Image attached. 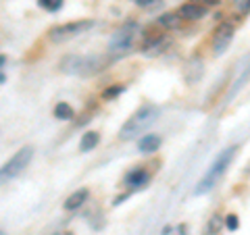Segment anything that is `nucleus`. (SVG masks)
<instances>
[{
  "label": "nucleus",
  "instance_id": "nucleus-14",
  "mask_svg": "<svg viewBox=\"0 0 250 235\" xmlns=\"http://www.w3.org/2000/svg\"><path fill=\"white\" fill-rule=\"evenodd\" d=\"M225 227V218L221 215H213L208 218V223L205 227V235H217Z\"/></svg>",
  "mask_w": 250,
  "mask_h": 235
},
{
  "label": "nucleus",
  "instance_id": "nucleus-11",
  "mask_svg": "<svg viewBox=\"0 0 250 235\" xmlns=\"http://www.w3.org/2000/svg\"><path fill=\"white\" fill-rule=\"evenodd\" d=\"M148 181V173L144 169H136V171H131V173H127V177H125V183H127L129 187H142L146 185Z\"/></svg>",
  "mask_w": 250,
  "mask_h": 235
},
{
  "label": "nucleus",
  "instance_id": "nucleus-6",
  "mask_svg": "<svg viewBox=\"0 0 250 235\" xmlns=\"http://www.w3.org/2000/svg\"><path fill=\"white\" fill-rule=\"evenodd\" d=\"M207 11L208 9H205V6H200L196 2H186L177 9V15L186 21H200L202 17H207Z\"/></svg>",
  "mask_w": 250,
  "mask_h": 235
},
{
  "label": "nucleus",
  "instance_id": "nucleus-18",
  "mask_svg": "<svg viewBox=\"0 0 250 235\" xmlns=\"http://www.w3.org/2000/svg\"><path fill=\"white\" fill-rule=\"evenodd\" d=\"M161 235H186V225H177V227H165Z\"/></svg>",
  "mask_w": 250,
  "mask_h": 235
},
{
  "label": "nucleus",
  "instance_id": "nucleus-2",
  "mask_svg": "<svg viewBox=\"0 0 250 235\" xmlns=\"http://www.w3.org/2000/svg\"><path fill=\"white\" fill-rule=\"evenodd\" d=\"M233 154H236V148H228V150H223L221 154L217 156V160L210 164L208 171L205 173V177L198 181V185L194 187V196H200V194H207L208 190H213L215 183L221 179V175L225 173V169L229 167V162L233 158Z\"/></svg>",
  "mask_w": 250,
  "mask_h": 235
},
{
  "label": "nucleus",
  "instance_id": "nucleus-13",
  "mask_svg": "<svg viewBox=\"0 0 250 235\" xmlns=\"http://www.w3.org/2000/svg\"><path fill=\"white\" fill-rule=\"evenodd\" d=\"M179 23H182V17L177 13H163L159 17V25L165 29H177Z\"/></svg>",
  "mask_w": 250,
  "mask_h": 235
},
{
  "label": "nucleus",
  "instance_id": "nucleus-4",
  "mask_svg": "<svg viewBox=\"0 0 250 235\" xmlns=\"http://www.w3.org/2000/svg\"><path fill=\"white\" fill-rule=\"evenodd\" d=\"M31 156H34V148H21V150L17 154H13V158L9 160L2 167V177L4 179H15V177H19L23 171H25V167L31 162Z\"/></svg>",
  "mask_w": 250,
  "mask_h": 235
},
{
  "label": "nucleus",
  "instance_id": "nucleus-17",
  "mask_svg": "<svg viewBox=\"0 0 250 235\" xmlns=\"http://www.w3.org/2000/svg\"><path fill=\"white\" fill-rule=\"evenodd\" d=\"M38 4H40L42 9L54 13V11H59L62 6V0H38Z\"/></svg>",
  "mask_w": 250,
  "mask_h": 235
},
{
  "label": "nucleus",
  "instance_id": "nucleus-16",
  "mask_svg": "<svg viewBox=\"0 0 250 235\" xmlns=\"http://www.w3.org/2000/svg\"><path fill=\"white\" fill-rule=\"evenodd\" d=\"M123 92H125V85H111V88H106L103 92V100H115Z\"/></svg>",
  "mask_w": 250,
  "mask_h": 235
},
{
  "label": "nucleus",
  "instance_id": "nucleus-22",
  "mask_svg": "<svg viewBox=\"0 0 250 235\" xmlns=\"http://www.w3.org/2000/svg\"><path fill=\"white\" fill-rule=\"evenodd\" d=\"M134 2H136L138 6H152L156 0H134Z\"/></svg>",
  "mask_w": 250,
  "mask_h": 235
},
{
  "label": "nucleus",
  "instance_id": "nucleus-15",
  "mask_svg": "<svg viewBox=\"0 0 250 235\" xmlns=\"http://www.w3.org/2000/svg\"><path fill=\"white\" fill-rule=\"evenodd\" d=\"M54 117L61 119V121H71L75 117V113H73V108L69 106L67 102H59L57 106H54Z\"/></svg>",
  "mask_w": 250,
  "mask_h": 235
},
{
  "label": "nucleus",
  "instance_id": "nucleus-23",
  "mask_svg": "<svg viewBox=\"0 0 250 235\" xmlns=\"http://www.w3.org/2000/svg\"><path fill=\"white\" fill-rule=\"evenodd\" d=\"M2 235H6V233H4V231H2Z\"/></svg>",
  "mask_w": 250,
  "mask_h": 235
},
{
  "label": "nucleus",
  "instance_id": "nucleus-1",
  "mask_svg": "<svg viewBox=\"0 0 250 235\" xmlns=\"http://www.w3.org/2000/svg\"><path fill=\"white\" fill-rule=\"evenodd\" d=\"M156 117H159V108H156L154 104L142 106L140 111H136L127 121L123 123V127L119 129V139H134L144 129L150 127V125L156 121Z\"/></svg>",
  "mask_w": 250,
  "mask_h": 235
},
{
  "label": "nucleus",
  "instance_id": "nucleus-3",
  "mask_svg": "<svg viewBox=\"0 0 250 235\" xmlns=\"http://www.w3.org/2000/svg\"><path fill=\"white\" fill-rule=\"evenodd\" d=\"M94 23L90 19H83V21H69V23H62V25H57L50 29V40L52 42H65V40H71V38L85 34L88 29H92Z\"/></svg>",
  "mask_w": 250,
  "mask_h": 235
},
{
  "label": "nucleus",
  "instance_id": "nucleus-5",
  "mask_svg": "<svg viewBox=\"0 0 250 235\" xmlns=\"http://www.w3.org/2000/svg\"><path fill=\"white\" fill-rule=\"evenodd\" d=\"M233 34H236V29H233L231 23H221L213 34V52L223 54L225 50H228V46L233 40Z\"/></svg>",
  "mask_w": 250,
  "mask_h": 235
},
{
  "label": "nucleus",
  "instance_id": "nucleus-10",
  "mask_svg": "<svg viewBox=\"0 0 250 235\" xmlns=\"http://www.w3.org/2000/svg\"><path fill=\"white\" fill-rule=\"evenodd\" d=\"M88 196H90V192L85 190V187H82V190H77V192H73L69 198L65 200V210H75V208H80L85 200H88Z\"/></svg>",
  "mask_w": 250,
  "mask_h": 235
},
{
  "label": "nucleus",
  "instance_id": "nucleus-19",
  "mask_svg": "<svg viewBox=\"0 0 250 235\" xmlns=\"http://www.w3.org/2000/svg\"><path fill=\"white\" fill-rule=\"evenodd\" d=\"M238 225H240V221H238L236 215H228V216H225V229H228V231H236Z\"/></svg>",
  "mask_w": 250,
  "mask_h": 235
},
{
  "label": "nucleus",
  "instance_id": "nucleus-9",
  "mask_svg": "<svg viewBox=\"0 0 250 235\" xmlns=\"http://www.w3.org/2000/svg\"><path fill=\"white\" fill-rule=\"evenodd\" d=\"M159 148H161V137L156 136V133H146V136H142L140 137V142H138V150L146 152V154L156 152Z\"/></svg>",
  "mask_w": 250,
  "mask_h": 235
},
{
  "label": "nucleus",
  "instance_id": "nucleus-12",
  "mask_svg": "<svg viewBox=\"0 0 250 235\" xmlns=\"http://www.w3.org/2000/svg\"><path fill=\"white\" fill-rule=\"evenodd\" d=\"M98 142H100V133L98 131L83 133V137H82V142H80V150L82 152H90V150H94V148L98 146Z\"/></svg>",
  "mask_w": 250,
  "mask_h": 235
},
{
  "label": "nucleus",
  "instance_id": "nucleus-7",
  "mask_svg": "<svg viewBox=\"0 0 250 235\" xmlns=\"http://www.w3.org/2000/svg\"><path fill=\"white\" fill-rule=\"evenodd\" d=\"M134 25H129L127 29H119L117 34L113 36V40H111V48L113 50H125V48H129V44L131 40H134Z\"/></svg>",
  "mask_w": 250,
  "mask_h": 235
},
{
  "label": "nucleus",
  "instance_id": "nucleus-8",
  "mask_svg": "<svg viewBox=\"0 0 250 235\" xmlns=\"http://www.w3.org/2000/svg\"><path fill=\"white\" fill-rule=\"evenodd\" d=\"M167 46H169V40H167V38H163V36H152V38H148V40L144 42L142 50L148 54V57H156V54L165 52Z\"/></svg>",
  "mask_w": 250,
  "mask_h": 235
},
{
  "label": "nucleus",
  "instance_id": "nucleus-21",
  "mask_svg": "<svg viewBox=\"0 0 250 235\" xmlns=\"http://www.w3.org/2000/svg\"><path fill=\"white\" fill-rule=\"evenodd\" d=\"M190 2H196L200 6H205V9H213V6L219 4V0H190Z\"/></svg>",
  "mask_w": 250,
  "mask_h": 235
},
{
  "label": "nucleus",
  "instance_id": "nucleus-20",
  "mask_svg": "<svg viewBox=\"0 0 250 235\" xmlns=\"http://www.w3.org/2000/svg\"><path fill=\"white\" fill-rule=\"evenodd\" d=\"M233 6H236L240 13H248L250 11V0H233Z\"/></svg>",
  "mask_w": 250,
  "mask_h": 235
}]
</instances>
